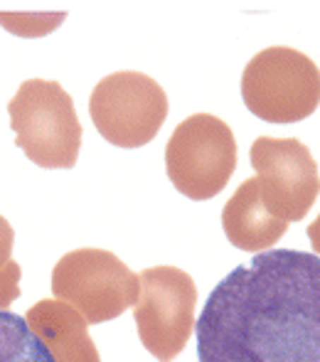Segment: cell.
I'll use <instances>...</instances> for the list:
<instances>
[{
	"mask_svg": "<svg viewBox=\"0 0 320 362\" xmlns=\"http://www.w3.org/2000/svg\"><path fill=\"white\" fill-rule=\"evenodd\" d=\"M25 320L57 362H101L99 350L86 330L89 323L64 300H40L25 313Z\"/></svg>",
	"mask_w": 320,
	"mask_h": 362,
	"instance_id": "cell-10",
	"label": "cell"
},
{
	"mask_svg": "<svg viewBox=\"0 0 320 362\" xmlns=\"http://www.w3.org/2000/svg\"><path fill=\"white\" fill-rule=\"evenodd\" d=\"M200 362H320V257L259 252L212 288L197 323Z\"/></svg>",
	"mask_w": 320,
	"mask_h": 362,
	"instance_id": "cell-1",
	"label": "cell"
},
{
	"mask_svg": "<svg viewBox=\"0 0 320 362\" xmlns=\"http://www.w3.org/2000/svg\"><path fill=\"white\" fill-rule=\"evenodd\" d=\"M13 244H15V232L10 227V222L0 215V269L10 262L13 257Z\"/></svg>",
	"mask_w": 320,
	"mask_h": 362,
	"instance_id": "cell-14",
	"label": "cell"
},
{
	"mask_svg": "<svg viewBox=\"0 0 320 362\" xmlns=\"http://www.w3.org/2000/svg\"><path fill=\"white\" fill-rule=\"evenodd\" d=\"M0 362H57L18 313L0 310Z\"/></svg>",
	"mask_w": 320,
	"mask_h": 362,
	"instance_id": "cell-11",
	"label": "cell"
},
{
	"mask_svg": "<svg viewBox=\"0 0 320 362\" xmlns=\"http://www.w3.org/2000/svg\"><path fill=\"white\" fill-rule=\"evenodd\" d=\"M242 99L266 124H298L320 106V69L293 47H266L244 67Z\"/></svg>",
	"mask_w": 320,
	"mask_h": 362,
	"instance_id": "cell-3",
	"label": "cell"
},
{
	"mask_svg": "<svg viewBox=\"0 0 320 362\" xmlns=\"http://www.w3.org/2000/svg\"><path fill=\"white\" fill-rule=\"evenodd\" d=\"M172 187L190 200H212L237 170V139L230 124L212 114H192L175 126L165 148Z\"/></svg>",
	"mask_w": 320,
	"mask_h": 362,
	"instance_id": "cell-4",
	"label": "cell"
},
{
	"mask_svg": "<svg viewBox=\"0 0 320 362\" xmlns=\"http://www.w3.org/2000/svg\"><path fill=\"white\" fill-rule=\"evenodd\" d=\"M288 224L266 207L256 177L244 180L222 210V229L230 244L251 254L271 249L286 234Z\"/></svg>",
	"mask_w": 320,
	"mask_h": 362,
	"instance_id": "cell-9",
	"label": "cell"
},
{
	"mask_svg": "<svg viewBox=\"0 0 320 362\" xmlns=\"http://www.w3.org/2000/svg\"><path fill=\"white\" fill-rule=\"evenodd\" d=\"M89 116L111 146H148L167 119V94L143 72H114L91 91Z\"/></svg>",
	"mask_w": 320,
	"mask_h": 362,
	"instance_id": "cell-6",
	"label": "cell"
},
{
	"mask_svg": "<svg viewBox=\"0 0 320 362\" xmlns=\"http://www.w3.org/2000/svg\"><path fill=\"white\" fill-rule=\"evenodd\" d=\"M136 328L143 348L158 362H172L195 328L197 286L177 267H150L138 274Z\"/></svg>",
	"mask_w": 320,
	"mask_h": 362,
	"instance_id": "cell-7",
	"label": "cell"
},
{
	"mask_svg": "<svg viewBox=\"0 0 320 362\" xmlns=\"http://www.w3.org/2000/svg\"><path fill=\"white\" fill-rule=\"evenodd\" d=\"M20 296V264L10 259L0 269V310H8Z\"/></svg>",
	"mask_w": 320,
	"mask_h": 362,
	"instance_id": "cell-13",
	"label": "cell"
},
{
	"mask_svg": "<svg viewBox=\"0 0 320 362\" xmlns=\"http://www.w3.org/2000/svg\"><path fill=\"white\" fill-rule=\"evenodd\" d=\"M266 207L286 222H301L320 195V173L311 148L298 139L259 136L249 151Z\"/></svg>",
	"mask_w": 320,
	"mask_h": 362,
	"instance_id": "cell-8",
	"label": "cell"
},
{
	"mask_svg": "<svg viewBox=\"0 0 320 362\" xmlns=\"http://www.w3.org/2000/svg\"><path fill=\"white\" fill-rule=\"evenodd\" d=\"M64 20H67L64 10H52V13H42V10L10 13V10H0V28L8 30L15 37H45V35L54 33Z\"/></svg>",
	"mask_w": 320,
	"mask_h": 362,
	"instance_id": "cell-12",
	"label": "cell"
},
{
	"mask_svg": "<svg viewBox=\"0 0 320 362\" xmlns=\"http://www.w3.org/2000/svg\"><path fill=\"white\" fill-rule=\"evenodd\" d=\"M308 239H311L313 254H318L320 257V215L308 224Z\"/></svg>",
	"mask_w": 320,
	"mask_h": 362,
	"instance_id": "cell-15",
	"label": "cell"
},
{
	"mask_svg": "<svg viewBox=\"0 0 320 362\" xmlns=\"http://www.w3.org/2000/svg\"><path fill=\"white\" fill-rule=\"evenodd\" d=\"M138 274L106 249H74L52 269V293L77 308L89 325L119 318L138 300Z\"/></svg>",
	"mask_w": 320,
	"mask_h": 362,
	"instance_id": "cell-5",
	"label": "cell"
},
{
	"mask_svg": "<svg viewBox=\"0 0 320 362\" xmlns=\"http://www.w3.org/2000/svg\"><path fill=\"white\" fill-rule=\"evenodd\" d=\"M15 144L40 168L67 170L77 165L84 131L74 101L52 79H28L8 104Z\"/></svg>",
	"mask_w": 320,
	"mask_h": 362,
	"instance_id": "cell-2",
	"label": "cell"
}]
</instances>
